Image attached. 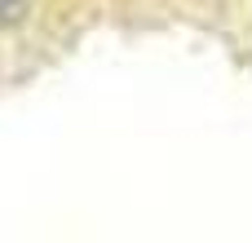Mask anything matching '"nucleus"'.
Wrapping results in <instances>:
<instances>
[{"label": "nucleus", "instance_id": "obj_1", "mask_svg": "<svg viewBox=\"0 0 252 243\" xmlns=\"http://www.w3.org/2000/svg\"><path fill=\"white\" fill-rule=\"evenodd\" d=\"M27 9H31V0H0V27H18L27 18Z\"/></svg>", "mask_w": 252, "mask_h": 243}]
</instances>
